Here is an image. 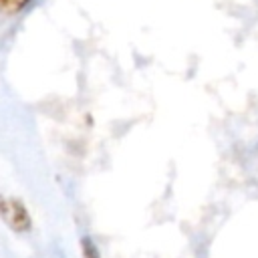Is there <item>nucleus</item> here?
Returning a JSON list of instances; mask_svg holds the SVG:
<instances>
[{"mask_svg":"<svg viewBox=\"0 0 258 258\" xmlns=\"http://www.w3.org/2000/svg\"><path fill=\"white\" fill-rule=\"evenodd\" d=\"M0 220L16 234H26L32 230V216L20 198L0 194Z\"/></svg>","mask_w":258,"mask_h":258,"instance_id":"nucleus-1","label":"nucleus"},{"mask_svg":"<svg viewBox=\"0 0 258 258\" xmlns=\"http://www.w3.org/2000/svg\"><path fill=\"white\" fill-rule=\"evenodd\" d=\"M34 0H0V14L2 16H16L24 12Z\"/></svg>","mask_w":258,"mask_h":258,"instance_id":"nucleus-2","label":"nucleus"},{"mask_svg":"<svg viewBox=\"0 0 258 258\" xmlns=\"http://www.w3.org/2000/svg\"><path fill=\"white\" fill-rule=\"evenodd\" d=\"M81 254H83V258H101V250L89 236L81 238Z\"/></svg>","mask_w":258,"mask_h":258,"instance_id":"nucleus-3","label":"nucleus"}]
</instances>
